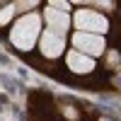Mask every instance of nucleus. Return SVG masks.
Wrapping results in <instances>:
<instances>
[{"label": "nucleus", "mask_w": 121, "mask_h": 121, "mask_svg": "<svg viewBox=\"0 0 121 121\" xmlns=\"http://www.w3.org/2000/svg\"><path fill=\"white\" fill-rule=\"evenodd\" d=\"M39 29H41V19H39V15H24V17H19L17 24L12 27L10 39H12V44L17 48L29 51V48L34 46L36 36H39Z\"/></svg>", "instance_id": "nucleus-1"}, {"label": "nucleus", "mask_w": 121, "mask_h": 121, "mask_svg": "<svg viewBox=\"0 0 121 121\" xmlns=\"http://www.w3.org/2000/svg\"><path fill=\"white\" fill-rule=\"evenodd\" d=\"M73 22H75V27L80 29V32H87V34H102V32H107V27H109L107 19L102 15L92 12V10H78Z\"/></svg>", "instance_id": "nucleus-2"}, {"label": "nucleus", "mask_w": 121, "mask_h": 121, "mask_svg": "<svg viewBox=\"0 0 121 121\" xmlns=\"http://www.w3.org/2000/svg\"><path fill=\"white\" fill-rule=\"evenodd\" d=\"M73 46H75V51L80 53H85V56H99L104 51V39L99 36V34H87V32H78L73 36Z\"/></svg>", "instance_id": "nucleus-3"}, {"label": "nucleus", "mask_w": 121, "mask_h": 121, "mask_svg": "<svg viewBox=\"0 0 121 121\" xmlns=\"http://www.w3.org/2000/svg\"><path fill=\"white\" fill-rule=\"evenodd\" d=\"M41 53L46 56V58H58L60 53H63V46H65V39H63V34H58V32H53V29H48V32H44V36H41Z\"/></svg>", "instance_id": "nucleus-4"}, {"label": "nucleus", "mask_w": 121, "mask_h": 121, "mask_svg": "<svg viewBox=\"0 0 121 121\" xmlns=\"http://www.w3.org/2000/svg\"><path fill=\"white\" fill-rule=\"evenodd\" d=\"M44 17H46V22H48V27H51L53 32H58V34H63L65 29L70 27V17H68L65 12H60V10L51 7V5L46 7V12H44Z\"/></svg>", "instance_id": "nucleus-5"}, {"label": "nucleus", "mask_w": 121, "mask_h": 121, "mask_svg": "<svg viewBox=\"0 0 121 121\" xmlns=\"http://www.w3.org/2000/svg\"><path fill=\"white\" fill-rule=\"evenodd\" d=\"M68 68L73 73H90L95 68V60L85 53H80V51H70L68 53Z\"/></svg>", "instance_id": "nucleus-6"}, {"label": "nucleus", "mask_w": 121, "mask_h": 121, "mask_svg": "<svg viewBox=\"0 0 121 121\" xmlns=\"http://www.w3.org/2000/svg\"><path fill=\"white\" fill-rule=\"evenodd\" d=\"M12 15H15V5H7V7L3 10V12H0V24H5L7 19L12 17Z\"/></svg>", "instance_id": "nucleus-7"}, {"label": "nucleus", "mask_w": 121, "mask_h": 121, "mask_svg": "<svg viewBox=\"0 0 121 121\" xmlns=\"http://www.w3.org/2000/svg\"><path fill=\"white\" fill-rule=\"evenodd\" d=\"M102 121H107V119H102Z\"/></svg>", "instance_id": "nucleus-8"}]
</instances>
